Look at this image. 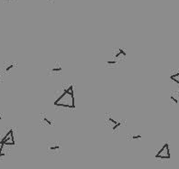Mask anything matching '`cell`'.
<instances>
[{
	"label": "cell",
	"instance_id": "cell-15",
	"mask_svg": "<svg viewBox=\"0 0 179 169\" xmlns=\"http://www.w3.org/2000/svg\"><path fill=\"white\" fill-rule=\"evenodd\" d=\"M4 73L2 74L1 72H0V82H3V81H4Z\"/></svg>",
	"mask_w": 179,
	"mask_h": 169
},
{
	"label": "cell",
	"instance_id": "cell-9",
	"mask_svg": "<svg viewBox=\"0 0 179 169\" xmlns=\"http://www.w3.org/2000/svg\"><path fill=\"white\" fill-rule=\"evenodd\" d=\"M16 67H17L16 62H5L3 65V73L4 74H10Z\"/></svg>",
	"mask_w": 179,
	"mask_h": 169
},
{
	"label": "cell",
	"instance_id": "cell-11",
	"mask_svg": "<svg viewBox=\"0 0 179 169\" xmlns=\"http://www.w3.org/2000/svg\"><path fill=\"white\" fill-rule=\"evenodd\" d=\"M120 64V62L113 59L112 57L110 58L109 60H107L106 62H105V65H106L107 67H111V68L112 67H118Z\"/></svg>",
	"mask_w": 179,
	"mask_h": 169
},
{
	"label": "cell",
	"instance_id": "cell-3",
	"mask_svg": "<svg viewBox=\"0 0 179 169\" xmlns=\"http://www.w3.org/2000/svg\"><path fill=\"white\" fill-rule=\"evenodd\" d=\"M47 154L50 155H59L61 154V144L58 141H50L46 146Z\"/></svg>",
	"mask_w": 179,
	"mask_h": 169
},
{
	"label": "cell",
	"instance_id": "cell-4",
	"mask_svg": "<svg viewBox=\"0 0 179 169\" xmlns=\"http://www.w3.org/2000/svg\"><path fill=\"white\" fill-rule=\"evenodd\" d=\"M156 158L158 160H169L171 158V153L168 143H165L156 154Z\"/></svg>",
	"mask_w": 179,
	"mask_h": 169
},
{
	"label": "cell",
	"instance_id": "cell-16",
	"mask_svg": "<svg viewBox=\"0 0 179 169\" xmlns=\"http://www.w3.org/2000/svg\"><path fill=\"white\" fill-rule=\"evenodd\" d=\"M3 118H4V116H3V114H1V113H0V120H2Z\"/></svg>",
	"mask_w": 179,
	"mask_h": 169
},
{
	"label": "cell",
	"instance_id": "cell-7",
	"mask_svg": "<svg viewBox=\"0 0 179 169\" xmlns=\"http://www.w3.org/2000/svg\"><path fill=\"white\" fill-rule=\"evenodd\" d=\"M63 72V66L60 62H55L51 65V67L48 69L47 74L50 76H53V75H60Z\"/></svg>",
	"mask_w": 179,
	"mask_h": 169
},
{
	"label": "cell",
	"instance_id": "cell-17",
	"mask_svg": "<svg viewBox=\"0 0 179 169\" xmlns=\"http://www.w3.org/2000/svg\"><path fill=\"white\" fill-rule=\"evenodd\" d=\"M7 1H8V2H11V1H13V0H7Z\"/></svg>",
	"mask_w": 179,
	"mask_h": 169
},
{
	"label": "cell",
	"instance_id": "cell-12",
	"mask_svg": "<svg viewBox=\"0 0 179 169\" xmlns=\"http://www.w3.org/2000/svg\"><path fill=\"white\" fill-rule=\"evenodd\" d=\"M170 80L172 81H174V82H176L177 85H179V72L170 75Z\"/></svg>",
	"mask_w": 179,
	"mask_h": 169
},
{
	"label": "cell",
	"instance_id": "cell-5",
	"mask_svg": "<svg viewBox=\"0 0 179 169\" xmlns=\"http://www.w3.org/2000/svg\"><path fill=\"white\" fill-rule=\"evenodd\" d=\"M1 142L7 146H15L16 145V137H15V134H14V130L13 129H9L8 132L5 134V136H4V137L2 139Z\"/></svg>",
	"mask_w": 179,
	"mask_h": 169
},
{
	"label": "cell",
	"instance_id": "cell-14",
	"mask_svg": "<svg viewBox=\"0 0 179 169\" xmlns=\"http://www.w3.org/2000/svg\"><path fill=\"white\" fill-rule=\"evenodd\" d=\"M142 137V136L140 134H137V135H132L131 136V139L135 140V139H140Z\"/></svg>",
	"mask_w": 179,
	"mask_h": 169
},
{
	"label": "cell",
	"instance_id": "cell-13",
	"mask_svg": "<svg viewBox=\"0 0 179 169\" xmlns=\"http://www.w3.org/2000/svg\"><path fill=\"white\" fill-rule=\"evenodd\" d=\"M3 148H4V144L0 141V156L5 155V153H3Z\"/></svg>",
	"mask_w": 179,
	"mask_h": 169
},
{
	"label": "cell",
	"instance_id": "cell-10",
	"mask_svg": "<svg viewBox=\"0 0 179 169\" xmlns=\"http://www.w3.org/2000/svg\"><path fill=\"white\" fill-rule=\"evenodd\" d=\"M170 101L175 104H179V91H174L171 92Z\"/></svg>",
	"mask_w": 179,
	"mask_h": 169
},
{
	"label": "cell",
	"instance_id": "cell-8",
	"mask_svg": "<svg viewBox=\"0 0 179 169\" xmlns=\"http://www.w3.org/2000/svg\"><path fill=\"white\" fill-rule=\"evenodd\" d=\"M40 125L44 127H48V126H53V121L52 118L49 117L47 113H41L40 114Z\"/></svg>",
	"mask_w": 179,
	"mask_h": 169
},
{
	"label": "cell",
	"instance_id": "cell-2",
	"mask_svg": "<svg viewBox=\"0 0 179 169\" xmlns=\"http://www.w3.org/2000/svg\"><path fill=\"white\" fill-rule=\"evenodd\" d=\"M105 123L108 127H109L112 129L113 132H118L119 129L121 128L123 126V122L121 120H116L114 117H112L111 114H106L105 115Z\"/></svg>",
	"mask_w": 179,
	"mask_h": 169
},
{
	"label": "cell",
	"instance_id": "cell-6",
	"mask_svg": "<svg viewBox=\"0 0 179 169\" xmlns=\"http://www.w3.org/2000/svg\"><path fill=\"white\" fill-rule=\"evenodd\" d=\"M111 57L119 62L125 61L127 59V53L123 48L120 47H117L113 50L112 52V56Z\"/></svg>",
	"mask_w": 179,
	"mask_h": 169
},
{
	"label": "cell",
	"instance_id": "cell-1",
	"mask_svg": "<svg viewBox=\"0 0 179 169\" xmlns=\"http://www.w3.org/2000/svg\"><path fill=\"white\" fill-rule=\"evenodd\" d=\"M54 106L68 110L75 109L74 91H73V87L72 84H64L63 86H61L54 99Z\"/></svg>",
	"mask_w": 179,
	"mask_h": 169
}]
</instances>
